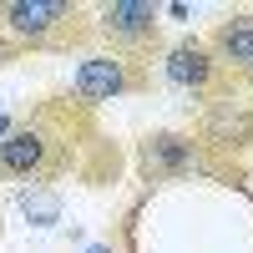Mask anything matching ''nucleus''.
Wrapping results in <instances>:
<instances>
[{"label": "nucleus", "instance_id": "nucleus-7", "mask_svg": "<svg viewBox=\"0 0 253 253\" xmlns=\"http://www.w3.org/2000/svg\"><path fill=\"white\" fill-rule=\"evenodd\" d=\"M198 147L208 157H218V162L253 147V101L243 96V86L228 91V96L203 101V112H198Z\"/></svg>", "mask_w": 253, "mask_h": 253}, {"label": "nucleus", "instance_id": "nucleus-12", "mask_svg": "<svg viewBox=\"0 0 253 253\" xmlns=\"http://www.w3.org/2000/svg\"><path fill=\"white\" fill-rule=\"evenodd\" d=\"M86 253H117V248H112V243H91Z\"/></svg>", "mask_w": 253, "mask_h": 253}, {"label": "nucleus", "instance_id": "nucleus-10", "mask_svg": "<svg viewBox=\"0 0 253 253\" xmlns=\"http://www.w3.org/2000/svg\"><path fill=\"white\" fill-rule=\"evenodd\" d=\"M20 56H26V51H20V46H15V41L5 36V31H0V71H5V66H10V61H20Z\"/></svg>", "mask_w": 253, "mask_h": 253}, {"label": "nucleus", "instance_id": "nucleus-6", "mask_svg": "<svg viewBox=\"0 0 253 253\" xmlns=\"http://www.w3.org/2000/svg\"><path fill=\"white\" fill-rule=\"evenodd\" d=\"M152 91V66L142 61H126V56H86L71 76V96H81L86 107H101V101H117V96H142Z\"/></svg>", "mask_w": 253, "mask_h": 253}, {"label": "nucleus", "instance_id": "nucleus-5", "mask_svg": "<svg viewBox=\"0 0 253 253\" xmlns=\"http://www.w3.org/2000/svg\"><path fill=\"white\" fill-rule=\"evenodd\" d=\"M162 81L177 86V91H187L193 101H213V96H228V91L243 86V76L223 71L213 61V51L203 46V36H182L177 46L162 51Z\"/></svg>", "mask_w": 253, "mask_h": 253}, {"label": "nucleus", "instance_id": "nucleus-3", "mask_svg": "<svg viewBox=\"0 0 253 253\" xmlns=\"http://www.w3.org/2000/svg\"><path fill=\"white\" fill-rule=\"evenodd\" d=\"M91 31L112 46V56L147 66L162 51V5H152V0H107V5L91 10Z\"/></svg>", "mask_w": 253, "mask_h": 253}, {"label": "nucleus", "instance_id": "nucleus-2", "mask_svg": "<svg viewBox=\"0 0 253 253\" xmlns=\"http://www.w3.org/2000/svg\"><path fill=\"white\" fill-rule=\"evenodd\" d=\"M0 31L20 51H76L96 36L81 0H0Z\"/></svg>", "mask_w": 253, "mask_h": 253}, {"label": "nucleus", "instance_id": "nucleus-13", "mask_svg": "<svg viewBox=\"0 0 253 253\" xmlns=\"http://www.w3.org/2000/svg\"><path fill=\"white\" fill-rule=\"evenodd\" d=\"M10 122H15V117H0V137H5V132H10Z\"/></svg>", "mask_w": 253, "mask_h": 253}, {"label": "nucleus", "instance_id": "nucleus-4", "mask_svg": "<svg viewBox=\"0 0 253 253\" xmlns=\"http://www.w3.org/2000/svg\"><path fill=\"white\" fill-rule=\"evenodd\" d=\"M137 172L147 187H162V182H182V177H193V172H223L228 177V167L218 157H208L198 137H182V132H147L137 142Z\"/></svg>", "mask_w": 253, "mask_h": 253}, {"label": "nucleus", "instance_id": "nucleus-1", "mask_svg": "<svg viewBox=\"0 0 253 253\" xmlns=\"http://www.w3.org/2000/svg\"><path fill=\"white\" fill-rule=\"evenodd\" d=\"M117 172H122L117 142L101 137L96 112L71 91L31 101V112H20L10 132L0 137V182L56 187L61 177H81L86 187H101Z\"/></svg>", "mask_w": 253, "mask_h": 253}, {"label": "nucleus", "instance_id": "nucleus-9", "mask_svg": "<svg viewBox=\"0 0 253 253\" xmlns=\"http://www.w3.org/2000/svg\"><path fill=\"white\" fill-rule=\"evenodd\" d=\"M20 213L31 228H56L61 223V193L56 187H20Z\"/></svg>", "mask_w": 253, "mask_h": 253}, {"label": "nucleus", "instance_id": "nucleus-8", "mask_svg": "<svg viewBox=\"0 0 253 253\" xmlns=\"http://www.w3.org/2000/svg\"><path fill=\"white\" fill-rule=\"evenodd\" d=\"M203 46L213 51V61L233 76L253 71V10H233L228 20H218L213 31L203 36Z\"/></svg>", "mask_w": 253, "mask_h": 253}, {"label": "nucleus", "instance_id": "nucleus-14", "mask_svg": "<svg viewBox=\"0 0 253 253\" xmlns=\"http://www.w3.org/2000/svg\"><path fill=\"white\" fill-rule=\"evenodd\" d=\"M243 81H248V91H253V71H248V76H243Z\"/></svg>", "mask_w": 253, "mask_h": 253}, {"label": "nucleus", "instance_id": "nucleus-11", "mask_svg": "<svg viewBox=\"0 0 253 253\" xmlns=\"http://www.w3.org/2000/svg\"><path fill=\"white\" fill-rule=\"evenodd\" d=\"M162 10H167V15H172V20H187V15H193V10H187V5H182V0H172V5H162Z\"/></svg>", "mask_w": 253, "mask_h": 253}]
</instances>
